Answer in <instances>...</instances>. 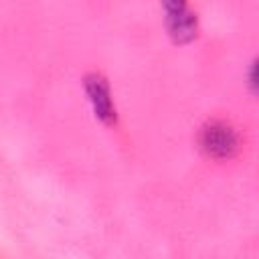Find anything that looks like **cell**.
I'll use <instances>...</instances> for the list:
<instances>
[{
    "label": "cell",
    "mask_w": 259,
    "mask_h": 259,
    "mask_svg": "<svg viewBox=\"0 0 259 259\" xmlns=\"http://www.w3.org/2000/svg\"><path fill=\"white\" fill-rule=\"evenodd\" d=\"M202 152L214 160H229L239 152V134L227 121H208L198 136Z\"/></svg>",
    "instance_id": "obj_1"
},
{
    "label": "cell",
    "mask_w": 259,
    "mask_h": 259,
    "mask_svg": "<svg viewBox=\"0 0 259 259\" xmlns=\"http://www.w3.org/2000/svg\"><path fill=\"white\" fill-rule=\"evenodd\" d=\"M249 85H251V89L255 91V63L251 65V71H249Z\"/></svg>",
    "instance_id": "obj_4"
},
{
    "label": "cell",
    "mask_w": 259,
    "mask_h": 259,
    "mask_svg": "<svg viewBox=\"0 0 259 259\" xmlns=\"http://www.w3.org/2000/svg\"><path fill=\"white\" fill-rule=\"evenodd\" d=\"M162 8L166 10V28L174 42L186 45L196 36L198 20L196 14L184 2H164Z\"/></svg>",
    "instance_id": "obj_2"
},
{
    "label": "cell",
    "mask_w": 259,
    "mask_h": 259,
    "mask_svg": "<svg viewBox=\"0 0 259 259\" xmlns=\"http://www.w3.org/2000/svg\"><path fill=\"white\" fill-rule=\"evenodd\" d=\"M83 85H85V93L91 101L95 117L105 125H115L117 123V111H115V105L111 101V93H109V85H107L105 77H101L99 73H89L85 77Z\"/></svg>",
    "instance_id": "obj_3"
}]
</instances>
